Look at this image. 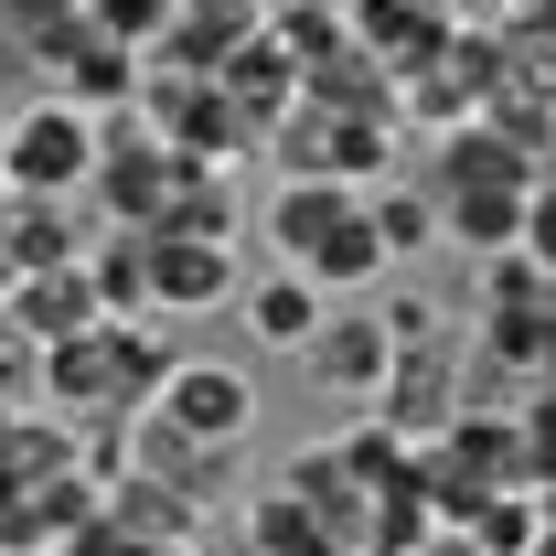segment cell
I'll list each match as a JSON object with an SVG mask.
<instances>
[{"label":"cell","mask_w":556,"mask_h":556,"mask_svg":"<svg viewBox=\"0 0 556 556\" xmlns=\"http://www.w3.org/2000/svg\"><path fill=\"white\" fill-rule=\"evenodd\" d=\"M86 161H97V118L65 97H33V108L0 118V193H22V204L86 193Z\"/></svg>","instance_id":"cell-1"},{"label":"cell","mask_w":556,"mask_h":556,"mask_svg":"<svg viewBox=\"0 0 556 556\" xmlns=\"http://www.w3.org/2000/svg\"><path fill=\"white\" fill-rule=\"evenodd\" d=\"M172 182H182L172 139L150 129V118H129V108H108L97 118V161H86V193L108 204V225H161Z\"/></svg>","instance_id":"cell-2"},{"label":"cell","mask_w":556,"mask_h":556,"mask_svg":"<svg viewBox=\"0 0 556 556\" xmlns=\"http://www.w3.org/2000/svg\"><path fill=\"white\" fill-rule=\"evenodd\" d=\"M150 417H172L182 439H214V450H247V428H257V375H247V364H214V353H172V375L150 386Z\"/></svg>","instance_id":"cell-3"},{"label":"cell","mask_w":556,"mask_h":556,"mask_svg":"<svg viewBox=\"0 0 556 556\" xmlns=\"http://www.w3.org/2000/svg\"><path fill=\"white\" fill-rule=\"evenodd\" d=\"M460 407H471V353H460V332H428V343L386 353V386H375V417L386 428L428 439V428H450Z\"/></svg>","instance_id":"cell-4"},{"label":"cell","mask_w":556,"mask_h":556,"mask_svg":"<svg viewBox=\"0 0 556 556\" xmlns=\"http://www.w3.org/2000/svg\"><path fill=\"white\" fill-rule=\"evenodd\" d=\"M247 278H236V247L225 236H172V225H150V311L161 321H182V311H225Z\"/></svg>","instance_id":"cell-5"},{"label":"cell","mask_w":556,"mask_h":556,"mask_svg":"<svg viewBox=\"0 0 556 556\" xmlns=\"http://www.w3.org/2000/svg\"><path fill=\"white\" fill-rule=\"evenodd\" d=\"M343 43L386 75H417L450 54V0H343Z\"/></svg>","instance_id":"cell-6"},{"label":"cell","mask_w":556,"mask_h":556,"mask_svg":"<svg viewBox=\"0 0 556 556\" xmlns=\"http://www.w3.org/2000/svg\"><path fill=\"white\" fill-rule=\"evenodd\" d=\"M129 460H139V482H161L172 503H193V514H204L214 492L236 482V450H214V439H182L172 417H150V407H139V428H129Z\"/></svg>","instance_id":"cell-7"},{"label":"cell","mask_w":556,"mask_h":556,"mask_svg":"<svg viewBox=\"0 0 556 556\" xmlns=\"http://www.w3.org/2000/svg\"><path fill=\"white\" fill-rule=\"evenodd\" d=\"M353 204H364V182H332V172H289V182L268 193V247H278V268H300V257H311V247H321V236H332Z\"/></svg>","instance_id":"cell-8"},{"label":"cell","mask_w":556,"mask_h":556,"mask_svg":"<svg viewBox=\"0 0 556 556\" xmlns=\"http://www.w3.org/2000/svg\"><path fill=\"white\" fill-rule=\"evenodd\" d=\"M321 311H332V300H321L300 268L257 278V289H236V321H247V343H257V353H300L311 332H321Z\"/></svg>","instance_id":"cell-9"},{"label":"cell","mask_w":556,"mask_h":556,"mask_svg":"<svg viewBox=\"0 0 556 556\" xmlns=\"http://www.w3.org/2000/svg\"><path fill=\"white\" fill-rule=\"evenodd\" d=\"M311 375H321V386H332V396H375V386H386V321H375V311H353V321H332V311H321V332H311Z\"/></svg>","instance_id":"cell-10"},{"label":"cell","mask_w":556,"mask_h":556,"mask_svg":"<svg viewBox=\"0 0 556 556\" xmlns=\"http://www.w3.org/2000/svg\"><path fill=\"white\" fill-rule=\"evenodd\" d=\"M86 289H97V321H129V311H150V225H108L86 257Z\"/></svg>","instance_id":"cell-11"},{"label":"cell","mask_w":556,"mask_h":556,"mask_svg":"<svg viewBox=\"0 0 556 556\" xmlns=\"http://www.w3.org/2000/svg\"><path fill=\"white\" fill-rule=\"evenodd\" d=\"M86 321H97V289H86V268H54V289H43V278H22V289H11V332H22V343H65V332H86Z\"/></svg>","instance_id":"cell-12"},{"label":"cell","mask_w":556,"mask_h":556,"mask_svg":"<svg viewBox=\"0 0 556 556\" xmlns=\"http://www.w3.org/2000/svg\"><path fill=\"white\" fill-rule=\"evenodd\" d=\"M247 556H343V546L321 535V514H311L300 492L278 482V492H257V503H247Z\"/></svg>","instance_id":"cell-13"},{"label":"cell","mask_w":556,"mask_h":556,"mask_svg":"<svg viewBox=\"0 0 556 556\" xmlns=\"http://www.w3.org/2000/svg\"><path fill=\"white\" fill-rule=\"evenodd\" d=\"M364 225H375L386 257H417V247H439V193L428 182H375L364 193Z\"/></svg>","instance_id":"cell-14"},{"label":"cell","mask_w":556,"mask_h":556,"mask_svg":"<svg viewBox=\"0 0 556 556\" xmlns=\"http://www.w3.org/2000/svg\"><path fill=\"white\" fill-rule=\"evenodd\" d=\"M257 33H268L278 54H300V75L321 65V54H343V11L332 0H257Z\"/></svg>","instance_id":"cell-15"},{"label":"cell","mask_w":556,"mask_h":556,"mask_svg":"<svg viewBox=\"0 0 556 556\" xmlns=\"http://www.w3.org/2000/svg\"><path fill=\"white\" fill-rule=\"evenodd\" d=\"M75 22H86L97 43H118V54H150V43L172 33V0H75Z\"/></svg>","instance_id":"cell-16"},{"label":"cell","mask_w":556,"mask_h":556,"mask_svg":"<svg viewBox=\"0 0 556 556\" xmlns=\"http://www.w3.org/2000/svg\"><path fill=\"white\" fill-rule=\"evenodd\" d=\"M65 204H22L11 193V268H65Z\"/></svg>","instance_id":"cell-17"},{"label":"cell","mask_w":556,"mask_h":556,"mask_svg":"<svg viewBox=\"0 0 556 556\" xmlns=\"http://www.w3.org/2000/svg\"><path fill=\"white\" fill-rule=\"evenodd\" d=\"M514 450H525V492L556 482V386H535V396L514 407Z\"/></svg>","instance_id":"cell-18"},{"label":"cell","mask_w":556,"mask_h":556,"mask_svg":"<svg viewBox=\"0 0 556 556\" xmlns=\"http://www.w3.org/2000/svg\"><path fill=\"white\" fill-rule=\"evenodd\" d=\"M65 22H75V0H0V33H11L22 54H33L43 33H65Z\"/></svg>","instance_id":"cell-19"},{"label":"cell","mask_w":556,"mask_h":556,"mask_svg":"<svg viewBox=\"0 0 556 556\" xmlns=\"http://www.w3.org/2000/svg\"><path fill=\"white\" fill-rule=\"evenodd\" d=\"M375 321H386V343H428V332H450V311H439V300H417V289H396Z\"/></svg>","instance_id":"cell-20"},{"label":"cell","mask_w":556,"mask_h":556,"mask_svg":"<svg viewBox=\"0 0 556 556\" xmlns=\"http://www.w3.org/2000/svg\"><path fill=\"white\" fill-rule=\"evenodd\" d=\"M525 257L556 278V182H546V172H535V193H525Z\"/></svg>","instance_id":"cell-21"}]
</instances>
